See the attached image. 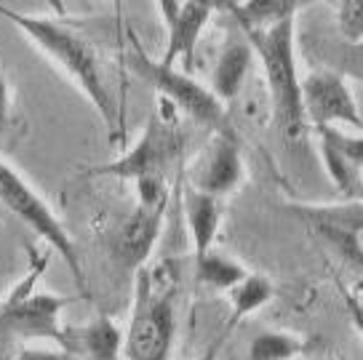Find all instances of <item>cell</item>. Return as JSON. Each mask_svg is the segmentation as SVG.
Returning <instances> with one entry per match:
<instances>
[{
    "label": "cell",
    "mask_w": 363,
    "mask_h": 360,
    "mask_svg": "<svg viewBox=\"0 0 363 360\" xmlns=\"http://www.w3.org/2000/svg\"><path fill=\"white\" fill-rule=\"evenodd\" d=\"M174 286L158 283L155 272H134V310L125 334L128 360H169L174 344Z\"/></svg>",
    "instance_id": "4"
},
{
    "label": "cell",
    "mask_w": 363,
    "mask_h": 360,
    "mask_svg": "<svg viewBox=\"0 0 363 360\" xmlns=\"http://www.w3.org/2000/svg\"><path fill=\"white\" fill-rule=\"evenodd\" d=\"M182 152V136L177 131L174 120L163 118L160 113H152L147 118V125L131 150H125L121 158L110 160L104 166H94L86 171V176H113L123 181H147V179H166V171Z\"/></svg>",
    "instance_id": "7"
},
{
    "label": "cell",
    "mask_w": 363,
    "mask_h": 360,
    "mask_svg": "<svg viewBox=\"0 0 363 360\" xmlns=\"http://www.w3.org/2000/svg\"><path fill=\"white\" fill-rule=\"evenodd\" d=\"M243 38L251 45L254 57L262 62L275 123L289 139H299L307 123L302 113V91H299V72L294 59V19L272 24L267 30H251L243 33Z\"/></svg>",
    "instance_id": "2"
},
{
    "label": "cell",
    "mask_w": 363,
    "mask_h": 360,
    "mask_svg": "<svg viewBox=\"0 0 363 360\" xmlns=\"http://www.w3.org/2000/svg\"><path fill=\"white\" fill-rule=\"evenodd\" d=\"M51 11H57V16H65V0H45Z\"/></svg>",
    "instance_id": "25"
},
{
    "label": "cell",
    "mask_w": 363,
    "mask_h": 360,
    "mask_svg": "<svg viewBox=\"0 0 363 360\" xmlns=\"http://www.w3.org/2000/svg\"><path fill=\"white\" fill-rule=\"evenodd\" d=\"M219 344H222V342H216V344H211V347L206 349V355H201V358H198V360H216V352H219Z\"/></svg>",
    "instance_id": "26"
},
{
    "label": "cell",
    "mask_w": 363,
    "mask_h": 360,
    "mask_svg": "<svg viewBox=\"0 0 363 360\" xmlns=\"http://www.w3.org/2000/svg\"><path fill=\"white\" fill-rule=\"evenodd\" d=\"M340 30L347 40L361 43V0H340Z\"/></svg>",
    "instance_id": "22"
},
{
    "label": "cell",
    "mask_w": 363,
    "mask_h": 360,
    "mask_svg": "<svg viewBox=\"0 0 363 360\" xmlns=\"http://www.w3.org/2000/svg\"><path fill=\"white\" fill-rule=\"evenodd\" d=\"M0 16L6 22H11L27 40H33L54 64L65 69V75L83 91V96L99 113L110 139L123 142V118L115 107V99L110 96V89L104 83L102 67H99V59L94 54V48L75 30H69L67 24H62L59 19L33 16V13L9 9L3 3H0Z\"/></svg>",
    "instance_id": "1"
},
{
    "label": "cell",
    "mask_w": 363,
    "mask_h": 360,
    "mask_svg": "<svg viewBox=\"0 0 363 360\" xmlns=\"http://www.w3.org/2000/svg\"><path fill=\"white\" fill-rule=\"evenodd\" d=\"M0 203L11 211L13 216H19L24 225L33 230L38 237H43L48 248L59 254V259L65 261L72 272V278L78 281V288L83 293H89V283H86V272L80 264L78 246L72 243L69 232L65 230L62 219H59L51 206L38 195V192L22 179V174L9 166L0 158Z\"/></svg>",
    "instance_id": "6"
},
{
    "label": "cell",
    "mask_w": 363,
    "mask_h": 360,
    "mask_svg": "<svg viewBox=\"0 0 363 360\" xmlns=\"http://www.w3.org/2000/svg\"><path fill=\"white\" fill-rule=\"evenodd\" d=\"M291 214L299 216L302 222H326V225H337V227H347V230H355L361 232L363 227V211H361V201L358 198H350L347 203H334V206H310V203H302V206H291Z\"/></svg>",
    "instance_id": "17"
},
{
    "label": "cell",
    "mask_w": 363,
    "mask_h": 360,
    "mask_svg": "<svg viewBox=\"0 0 363 360\" xmlns=\"http://www.w3.org/2000/svg\"><path fill=\"white\" fill-rule=\"evenodd\" d=\"M208 16H211L208 6L193 3V0H182V6L166 22V27H169V45H166V57L158 59V62L174 67L177 59H182L187 72H190L195 62V45H198L201 30L206 27Z\"/></svg>",
    "instance_id": "11"
},
{
    "label": "cell",
    "mask_w": 363,
    "mask_h": 360,
    "mask_svg": "<svg viewBox=\"0 0 363 360\" xmlns=\"http://www.w3.org/2000/svg\"><path fill=\"white\" fill-rule=\"evenodd\" d=\"M121 331L107 315H99L89 326L69 331L67 352H83L89 360H118L121 355Z\"/></svg>",
    "instance_id": "14"
},
{
    "label": "cell",
    "mask_w": 363,
    "mask_h": 360,
    "mask_svg": "<svg viewBox=\"0 0 363 360\" xmlns=\"http://www.w3.org/2000/svg\"><path fill=\"white\" fill-rule=\"evenodd\" d=\"M163 214L166 206H145L136 203V208L128 214L118 235L113 240V254L118 264H123L125 270L136 272L147 257L152 254V246L160 235V225H163Z\"/></svg>",
    "instance_id": "9"
},
{
    "label": "cell",
    "mask_w": 363,
    "mask_h": 360,
    "mask_svg": "<svg viewBox=\"0 0 363 360\" xmlns=\"http://www.w3.org/2000/svg\"><path fill=\"white\" fill-rule=\"evenodd\" d=\"M48 257L40 259L38 270L24 278L9 302L0 307V349L9 347L11 339H54L59 347L67 352L69 331L59 326V313L75 299L54 296V293H35L33 286L38 283Z\"/></svg>",
    "instance_id": "5"
},
{
    "label": "cell",
    "mask_w": 363,
    "mask_h": 360,
    "mask_svg": "<svg viewBox=\"0 0 363 360\" xmlns=\"http://www.w3.org/2000/svg\"><path fill=\"white\" fill-rule=\"evenodd\" d=\"M299 91H302L305 123H310L313 128L345 123L361 131V113L340 72L315 69L307 78H299Z\"/></svg>",
    "instance_id": "8"
},
{
    "label": "cell",
    "mask_w": 363,
    "mask_h": 360,
    "mask_svg": "<svg viewBox=\"0 0 363 360\" xmlns=\"http://www.w3.org/2000/svg\"><path fill=\"white\" fill-rule=\"evenodd\" d=\"M307 227L315 232L326 246L340 257L342 261H347L350 267H361L363 264V248H361V232L347 230V227L326 225V222H307Z\"/></svg>",
    "instance_id": "19"
},
{
    "label": "cell",
    "mask_w": 363,
    "mask_h": 360,
    "mask_svg": "<svg viewBox=\"0 0 363 360\" xmlns=\"http://www.w3.org/2000/svg\"><path fill=\"white\" fill-rule=\"evenodd\" d=\"M272 293H275V288H272V283L267 281L264 275H249V272H246V278L230 288L233 317H230V326L227 328H233L246 315H251V313H257L259 307H264V304L272 299Z\"/></svg>",
    "instance_id": "16"
},
{
    "label": "cell",
    "mask_w": 363,
    "mask_h": 360,
    "mask_svg": "<svg viewBox=\"0 0 363 360\" xmlns=\"http://www.w3.org/2000/svg\"><path fill=\"white\" fill-rule=\"evenodd\" d=\"M251 62H254V51L246 43V38H235L222 48V54L216 59L214 78H211V91L216 99L230 101L238 96L246 72L251 69Z\"/></svg>",
    "instance_id": "13"
},
{
    "label": "cell",
    "mask_w": 363,
    "mask_h": 360,
    "mask_svg": "<svg viewBox=\"0 0 363 360\" xmlns=\"http://www.w3.org/2000/svg\"><path fill=\"white\" fill-rule=\"evenodd\" d=\"M128 40H131L128 67H131L134 75H139L145 83H150L163 99L174 104L177 110H182L187 118H193L198 125H203V128H208V131H214L219 136L238 139L225 101L216 99L214 91L206 89L203 83H198L190 72H182V69L169 67V64H163L158 59H152L139 45L134 33H128Z\"/></svg>",
    "instance_id": "3"
},
{
    "label": "cell",
    "mask_w": 363,
    "mask_h": 360,
    "mask_svg": "<svg viewBox=\"0 0 363 360\" xmlns=\"http://www.w3.org/2000/svg\"><path fill=\"white\" fill-rule=\"evenodd\" d=\"M9 120H11V83L0 69V139L9 128Z\"/></svg>",
    "instance_id": "23"
},
{
    "label": "cell",
    "mask_w": 363,
    "mask_h": 360,
    "mask_svg": "<svg viewBox=\"0 0 363 360\" xmlns=\"http://www.w3.org/2000/svg\"><path fill=\"white\" fill-rule=\"evenodd\" d=\"M326 360H331V358H326Z\"/></svg>",
    "instance_id": "30"
},
{
    "label": "cell",
    "mask_w": 363,
    "mask_h": 360,
    "mask_svg": "<svg viewBox=\"0 0 363 360\" xmlns=\"http://www.w3.org/2000/svg\"><path fill=\"white\" fill-rule=\"evenodd\" d=\"M323 3H334V0H323Z\"/></svg>",
    "instance_id": "28"
},
{
    "label": "cell",
    "mask_w": 363,
    "mask_h": 360,
    "mask_svg": "<svg viewBox=\"0 0 363 360\" xmlns=\"http://www.w3.org/2000/svg\"><path fill=\"white\" fill-rule=\"evenodd\" d=\"M299 0H235L230 6V16L238 22L240 33L267 30L272 24L294 19Z\"/></svg>",
    "instance_id": "15"
},
{
    "label": "cell",
    "mask_w": 363,
    "mask_h": 360,
    "mask_svg": "<svg viewBox=\"0 0 363 360\" xmlns=\"http://www.w3.org/2000/svg\"><path fill=\"white\" fill-rule=\"evenodd\" d=\"M184 216H187L190 235H193L195 259H201L206 251H211L214 237L219 232V219H222L219 198L195 190V187H187V192H184Z\"/></svg>",
    "instance_id": "12"
},
{
    "label": "cell",
    "mask_w": 363,
    "mask_h": 360,
    "mask_svg": "<svg viewBox=\"0 0 363 360\" xmlns=\"http://www.w3.org/2000/svg\"><path fill=\"white\" fill-rule=\"evenodd\" d=\"M0 360H9V358H0Z\"/></svg>",
    "instance_id": "29"
},
{
    "label": "cell",
    "mask_w": 363,
    "mask_h": 360,
    "mask_svg": "<svg viewBox=\"0 0 363 360\" xmlns=\"http://www.w3.org/2000/svg\"><path fill=\"white\" fill-rule=\"evenodd\" d=\"M13 360H67V352H51V349H33V347H24L19 349V355Z\"/></svg>",
    "instance_id": "24"
},
{
    "label": "cell",
    "mask_w": 363,
    "mask_h": 360,
    "mask_svg": "<svg viewBox=\"0 0 363 360\" xmlns=\"http://www.w3.org/2000/svg\"><path fill=\"white\" fill-rule=\"evenodd\" d=\"M195 278L219 291H230L238 281L246 278V270L235 259H227L222 254L206 251L201 259H195Z\"/></svg>",
    "instance_id": "18"
},
{
    "label": "cell",
    "mask_w": 363,
    "mask_h": 360,
    "mask_svg": "<svg viewBox=\"0 0 363 360\" xmlns=\"http://www.w3.org/2000/svg\"><path fill=\"white\" fill-rule=\"evenodd\" d=\"M320 145V158H323V169L329 174V179L334 181V187L347 195V198H355L358 190H361V166H355L350 160L345 158L342 152H337L329 142L318 139Z\"/></svg>",
    "instance_id": "21"
},
{
    "label": "cell",
    "mask_w": 363,
    "mask_h": 360,
    "mask_svg": "<svg viewBox=\"0 0 363 360\" xmlns=\"http://www.w3.org/2000/svg\"><path fill=\"white\" fill-rule=\"evenodd\" d=\"M305 339L284 331H264L251 339L249 360H291L305 352Z\"/></svg>",
    "instance_id": "20"
},
{
    "label": "cell",
    "mask_w": 363,
    "mask_h": 360,
    "mask_svg": "<svg viewBox=\"0 0 363 360\" xmlns=\"http://www.w3.org/2000/svg\"><path fill=\"white\" fill-rule=\"evenodd\" d=\"M240 181H243V160H240L238 139L214 134L195 169L193 187L214 198H222L227 192L238 190Z\"/></svg>",
    "instance_id": "10"
},
{
    "label": "cell",
    "mask_w": 363,
    "mask_h": 360,
    "mask_svg": "<svg viewBox=\"0 0 363 360\" xmlns=\"http://www.w3.org/2000/svg\"><path fill=\"white\" fill-rule=\"evenodd\" d=\"M113 3H118V6H121V0H113Z\"/></svg>",
    "instance_id": "27"
}]
</instances>
